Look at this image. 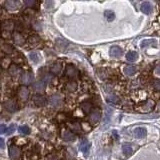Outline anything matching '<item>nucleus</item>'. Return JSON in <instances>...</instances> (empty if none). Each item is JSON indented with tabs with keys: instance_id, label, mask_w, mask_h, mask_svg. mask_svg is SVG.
Masks as SVG:
<instances>
[{
	"instance_id": "1",
	"label": "nucleus",
	"mask_w": 160,
	"mask_h": 160,
	"mask_svg": "<svg viewBox=\"0 0 160 160\" xmlns=\"http://www.w3.org/2000/svg\"><path fill=\"white\" fill-rule=\"evenodd\" d=\"M63 103V97L60 94H54L52 95L49 99V104L52 106V107H59L61 106Z\"/></svg>"
},
{
	"instance_id": "2",
	"label": "nucleus",
	"mask_w": 160,
	"mask_h": 160,
	"mask_svg": "<svg viewBox=\"0 0 160 160\" xmlns=\"http://www.w3.org/2000/svg\"><path fill=\"white\" fill-rule=\"evenodd\" d=\"M33 79H34V76H33V74L31 72H23L22 73V75H21V77H20V81H21L22 84H25V85H27V84H30L32 81H33Z\"/></svg>"
},
{
	"instance_id": "3",
	"label": "nucleus",
	"mask_w": 160,
	"mask_h": 160,
	"mask_svg": "<svg viewBox=\"0 0 160 160\" xmlns=\"http://www.w3.org/2000/svg\"><path fill=\"white\" fill-rule=\"evenodd\" d=\"M65 74L69 78H76L78 76V70L73 65H67L65 69Z\"/></svg>"
},
{
	"instance_id": "4",
	"label": "nucleus",
	"mask_w": 160,
	"mask_h": 160,
	"mask_svg": "<svg viewBox=\"0 0 160 160\" xmlns=\"http://www.w3.org/2000/svg\"><path fill=\"white\" fill-rule=\"evenodd\" d=\"M9 155L11 160H18L20 155H21V152H20V149L18 147H16V146H10Z\"/></svg>"
},
{
	"instance_id": "5",
	"label": "nucleus",
	"mask_w": 160,
	"mask_h": 160,
	"mask_svg": "<svg viewBox=\"0 0 160 160\" xmlns=\"http://www.w3.org/2000/svg\"><path fill=\"white\" fill-rule=\"evenodd\" d=\"M33 89L35 90L36 92H42L45 90V87H46V84L44 81H42V80H39V81H36L33 83L32 85Z\"/></svg>"
},
{
	"instance_id": "6",
	"label": "nucleus",
	"mask_w": 160,
	"mask_h": 160,
	"mask_svg": "<svg viewBox=\"0 0 160 160\" xmlns=\"http://www.w3.org/2000/svg\"><path fill=\"white\" fill-rule=\"evenodd\" d=\"M33 102H34L37 106H45L46 103H47L46 98L44 97V96L39 95V94L35 95L34 97H33Z\"/></svg>"
},
{
	"instance_id": "7",
	"label": "nucleus",
	"mask_w": 160,
	"mask_h": 160,
	"mask_svg": "<svg viewBox=\"0 0 160 160\" xmlns=\"http://www.w3.org/2000/svg\"><path fill=\"white\" fill-rule=\"evenodd\" d=\"M109 53H110V55H111L112 57L119 58L120 56L122 55L123 51H122V49H121V48L118 47V46H112V47L110 48Z\"/></svg>"
},
{
	"instance_id": "8",
	"label": "nucleus",
	"mask_w": 160,
	"mask_h": 160,
	"mask_svg": "<svg viewBox=\"0 0 160 160\" xmlns=\"http://www.w3.org/2000/svg\"><path fill=\"white\" fill-rule=\"evenodd\" d=\"M141 11L144 13V14H150V13L152 12V10H153V7H152V5H151V3L148 2V1H146V2H143L142 4H141Z\"/></svg>"
},
{
	"instance_id": "9",
	"label": "nucleus",
	"mask_w": 160,
	"mask_h": 160,
	"mask_svg": "<svg viewBox=\"0 0 160 160\" xmlns=\"http://www.w3.org/2000/svg\"><path fill=\"white\" fill-rule=\"evenodd\" d=\"M18 96L22 100H27L28 99V96H29V91L28 89L25 87V86H21L18 90Z\"/></svg>"
},
{
	"instance_id": "10",
	"label": "nucleus",
	"mask_w": 160,
	"mask_h": 160,
	"mask_svg": "<svg viewBox=\"0 0 160 160\" xmlns=\"http://www.w3.org/2000/svg\"><path fill=\"white\" fill-rule=\"evenodd\" d=\"M4 106L9 112H15L16 109H17V104H16L15 101H13V100H7V101L5 102Z\"/></svg>"
},
{
	"instance_id": "11",
	"label": "nucleus",
	"mask_w": 160,
	"mask_h": 160,
	"mask_svg": "<svg viewBox=\"0 0 160 160\" xmlns=\"http://www.w3.org/2000/svg\"><path fill=\"white\" fill-rule=\"evenodd\" d=\"M5 7L7 10H16L18 8V2L14 1V0H8L5 2Z\"/></svg>"
},
{
	"instance_id": "12",
	"label": "nucleus",
	"mask_w": 160,
	"mask_h": 160,
	"mask_svg": "<svg viewBox=\"0 0 160 160\" xmlns=\"http://www.w3.org/2000/svg\"><path fill=\"white\" fill-rule=\"evenodd\" d=\"M61 69H62V65H61V63L60 62H55V63H53L52 66H51V68H50V71H51L53 74H59L60 72H61Z\"/></svg>"
},
{
	"instance_id": "13",
	"label": "nucleus",
	"mask_w": 160,
	"mask_h": 160,
	"mask_svg": "<svg viewBox=\"0 0 160 160\" xmlns=\"http://www.w3.org/2000/svg\"><path fill=\"white\" fill-rule=\"evenodd\" d=\"M13 39H14V42L17 45H23L24 44V41H25L24 37H23V36L18 32L13 33Z\"/></svg>"
},
{
	"instance_id": "14",
	"label": "nucleus",
	"mask_w": 160,
	"mask_h": 160,
	"mask_svg": "<svg viewBox=\"0 0 160 160\" xmlns=\"http://www.w3.org/2000/svg\"><path fill=\"white\" fill-rule=\"evenodd\" d=\"M133 133H134V136L136 138H143V137H145V135H146V129L143 127L136 128L134 131H133Z\"/></svg>"
},
{
	"instance_id": "15",
	"label": "nucleus",
	"mask_w": 160,
	"mask_h": 160,
	"mask_svg": "<svg viewBox=\"0 0 160 160\" xmlns=\"http://www.w3.org/2000/svg\"><path fill=\"white\" fill-rule=\"evenodd\" d=\"M62 138L65 140V141H73L75 140V135L73 134L72 132L68 131V130H65L62 133Z\"/></svg>"
},
{
	"instance_id": "16",
	"label": "nucleus",
	"mask_w": 160,
	"mask_h": 160,
	"mask_svg": "<svg viewBox=\"0 0 160 160\" xmlns=\"http://www.w3.org/2000/svg\"><path fill=\"white\" fill-rule=\"evenodd\" d=\"M124 73L126 75H128V76H132V75H134L136 71H137V69H136L135 66H133V65H127L126 67L124 68Z\"/></svg>"
},
{
	"instance_id": "17",
	"label": "nucleus",
	"mask_w": 160,
	"mask_h": 160,
	"mask_svg": "<svg viewBox=\"0 0 160 160\" xmlns=\"http://www.w3.org/2000/svg\"><path fill=\"white\" fill-rule=\"evenodd\" d=\"M157 44V41L155 39H145L143 40L141 42V47L142 48H145V47H148V46H151V45H156Z\"/></svg>"
},
{
	"instance_id": "18",
	"label": "nucleus",
	"mask_w": 160,
	"mask_h": 160,
	"mask_svg": "<svg viewBox=\"0 0 160 160\" xmlns=\"http://www.w3.org/2000/svg\"><path fill=\"white\" fill-rule=\"evenodd\" d=\"M100 116H101V113L98 109H94L93 111L91 112V114H90V118L93 122H97L98 120L100 119Z\"/></svg>"
},
{
	"instance_id": "19",
	"label": "nucleus",
	"mask_w": 160,
	"mask_h": 160,
	"mask_svg": "<svg viewBox=\"0 0 160 160\" xmlns=\"http://www.w3.org/2000/svg\"><path fill=\"white\" fill-rule=\"evenodd\" d=\"M138 58V54L135 51H129L127 54H126V59L130 62H134L136 61Z\"/></svg>"
},
{
	"instance_id": "20",
	"label": "nucleus",
	"mask_w": 160,
	"mask_h": 160,
	"mask_svg": "<svg viewBox=\"0 0 160 160\" xmlns=\"http://www.w3.org/2000/svg\"><path fill=\"white\" fill-rule=\"evenodd\" d=\"M89 148H90L89 142H88L86 139L82 140V141H81V144H80V150H81L82 152H84V153H87L88 150H89Z\"/></svg>"
},
{
	"instance_id": "21",
	"label": "nucleus",
	"mask_w": 160,
	"mask_h": 160,
	"mask_svg": "<svg viewBox=\"0 0 160 160\" xmlns=\"http://www.w3.org/2000/svg\"><path fill=\"white\" fill-rule=\"evenodd\" d=\"M66 89L70 92H74L76 89H77V83L75 81H69L67 84H66Z\"/></svg>"
},
{
	"instance_id": "22",
	"label": "nucleus",
	"mask_w": 160,
	"mask_h": 160,
	"mask_svg": "<svg viewBox=\"0 0 160 160\" xmlns=\"http://www.w3.org/2000/svg\"><path fill=\"white\" fill-rule=\"evenodd\" d=\"M29 59L31 60L32 62L34 63H38L40 61V56L37 52H31L29 54Z\"/></svg>"
},
{
	"instance_id": "23",
	"label": "nucleus",
	"mask_w": 160,
	"mask_h": 160,
	"mask_svg": "<svg viewBox=\"0 0 160 160\" xmlns=\"http://www.w3.org/2000/svg\"><path fill=\"white\" fill-rule=\"evenodd\" d=\"M2 28L4 30H8V31H10V30H12V28H13V22L10 21V20H6V21L3 22Z\"/></svg>"
},
{
	"instance_id": "24",
	"label": "nucleus",
	"mask_w": 160,
	"mask_h": 160,
	"mask_svg": "<svg viewBox=\"0 0 160 160\" xmlns=\"http://www.w3.org/2000/svg\"><path fill=\"white\" fill-rule=\"evenodd\" d=\"M19 68L17 67L16 65H11L10 66V68H9V73H10V75H12V76H17L18 75V73H19Z\"/></svg>"
},
{
	"instance_id": "25",
	"label": "nucleus",
	"mask_w": 160,
	"mask_h": 160,
	"mask_svg": "<svg viewBox=\"0 0 160 160\" xmlns=\"http://www.w3.org/2000/svg\"><path fill=\"white\" fill-rule=\"evenodd\" d=\"M122 151L125 155H130L132 153V147L129 144H124L122 146Z\"/></svg>"
},
{
	"instance_id": "26",
	"label": "nucleus",
	"mask_w": 160,
	"mask_h": 160,
	"mask_svg": "<svg viewBox=\"0 0 160 160\" xmlns=\"http://www.w3.org/2000/svg\"><path fill=\"white\" fill-rule=\"evenodd\" d=\"M56 44L58 45V47L59 48H61V49H64L66 48V46H67V42L65 41V40H63L61 38H59L56 40Z\"/></svg>"
},
{
	"instance_id": "27",
	"label": "nucleus",
	"mask_w": 160,
	"mask_h": 160,
	"mask_svg": "<svg viewBox=\"0 0 160 160\" xmlns=\"http://www.w3.org/2000/svg\"><path fill=\"white\" fill-rule=\"evenodd\" d=\"M81 108L84 112L88 113L90 111V109H91V103L89 102H83L81 104Z\"/></svg>"
},
{
	"instance_id": "28",
	"label": "nucleus",
	"mask_w": 160,
	"mask_h": 160,
	"mask_svg": "<svg viewBox=\"0 0 160 160\" xmlns=\"http://www.w3.org/2000/svg\"><path fill=\"white\" fill-rule=\"evenodd\" d=\"M104 14H105V17L107 18V19L109 20V21H112V20L114 19V17H115L114 12L111 11V10H106Z\"/></svg>"
},
{
	"instance_id": "29",
	"label": "nucleus",
	"mask_w": 160,
	"mask_h": 160,
	"mask_svg": "<svg viewBox=\"0 0 160 160\" xmlns=\"http://www.w3.org/2000/svg\"><path fill=\"white\" fill-rule=\"evenodd\" d=\"M19 131L22 133V134H24V135H27L30 133V128L28 127L27 125H22V126H20L19 127Z\"/></svg>"
},
{
	"instance_id": "30",
	"label": "nucleus",
	"mask_w": 160,
	"mask_h": 160,
	"mask_svg": "<svg viewBox=\"0 0 160 160\" xmlns=\"http://www.w3.org/2000/svg\"><path fill=\"white\" fill-rule=\"evenodd\" d=\"M1 47H2V50H3V51H4L5 53H8V54L13 51L12 46H11V45H9V44H6V43H5V44H2Z\"/></svg>"
},
{
	"instance_id": "31",
	"label": "nucleus",
	"mask_w": 160,
	"mask_h": 160,
	"mask_svg": "<svg viewBox=\"0 0 160 160\" xmlns=\"http://www.w3.org/2000/svg\"><path fill=\"white\" fill-rule=\"evenodd\" d=\"M107 101L108 102H111V103H114V104H116V103L119 102V99L117 96L115 95H109L107 97Z\"/></svg>"
},
{
	"instance_id": "32",
	"label": "nucleus",
	"mask_w": 160,
	"mask_h": 160,
	"mask_svg": "<svg viewBox=\"0 0 160 160\" xmlns=\"http://www.w3.org/2000/svg\"><path fill=\"white\" fill-rule=\"evenodd\" d=\"M69 126H70V128H71L72 130H74V131H79L80 128H81V126H80V124H79L78 122L70 123Z\"/></svg>"
},
{
	"instance_id": "33",
	"label": "nucleus",
	"mask_w": 160,
	"mask_h": 160,
	"mask_svg": "<svg viewBox=\"0 0 160 160\" xmlns=\"http://www.w3.org/2000/svg\"><path fill=\"white\" fill-rule=\"evenodd\" d=\"M40 41V38L38 36H31V37L29 38V42L31 43V44H36V43H38Z\"/></svg>"
},
{
	"instance_id": "34",
	"label": "nucleus",
	"mask_w": 160,
	"mask_h": 160,
	"mask_svg": "<svg viewBox=\"0 0 160 160\" xmlns=\"http://www.w3.org/2000/svg\"><path fill=\"white\" fill-rule=\"evenodd\" d=\"M34 4H35L34 0H26V1H24V5L27 6V7H32Z\"/></svg>"
},
{
	"instance_id": "35",
	"label": "nucleus",
	"mask_w": 160,
	"mask_h": 160,
	"mask_svg": "<svg viewBox=\"0 0 160 160\" xmlns=\"http://www.w3.org/2000/svg\"><path fill=\"white\" fill-rule=\"evenodd\" d=\"M14 130H15V125H14V124H11V125L9 126V128H8L7 134H8V135L12 134V133L14 132Z\"/></svg>"
},
{
	"instance_id": "36",
	"label": "nucleus",
	"mask_w": 160,
	"mask_h": 160,
	"mask_svg": "<svg viewBox=\"0 0 160 160\" xmlns=\"http://www.w3.org/2000/svg\"><path fill=\"white\" fill-rule=\"evenodd\" d=\"M153 87H154V89H156V90H160V80H156V81H154V83H153Z\"/></svg>"
},
{
	"instance_id": "37",
	"label": "nucleus",
	"mask_w": 160,
	"mask_h": 160,
	"mask_svg": "<svg viewBox=\"0 0 160 160\" xmlns=\"http://www.w3.org/2000/svg\"><path fill=\"white\" fill-rule=\"evenodd\" d=\"M5 131H6V126L1 124V125H0V134H3Z\"/></svg>"
},
{
	"instance_id": "38",
	"label": "nucleus",
	"mask_w": 160,
	"mask_h": 160,
	"mask_svg": "<svg viewBox=\"0 0 160 160\" xmlns=\"http://www.w3.org/2000/svg\"><path fill=\"white\" fill-rule=\"evenodd\" d=\"M5 148V143H4V140L2 138H0V149H4Z\"/></svg>"
},
{
	"instance_id": "39",
	"label": "nucleus",
	"mask_w": 160,
	"mask_h": 160,
	"mask_svg": "<svg viewBox=\"0 0 160 160\" xmlns=\"http://www.w3.org/2000/svg\"><path fill=\"white\" fill-rule=\"evenodd\" d=\"M45 160H58V159H57V157H56V156H54V155H49L48 157H46Z\"/></svg>"
},
{
	"instance_id": "40",
	"label": "nucleus",
	"mask_w": 160,
	"mask_h": 160,
	"mask_svg": "<svg viewBox=\"0 0 160 160\" xmlns=\"http://www.w3.org/2000/svg\"><path fill=\"white\" fill-rule=\"evenodd\" d=\"M154 72H155V74H156V75H159V76H160V65H158L157 67L155 68Z\"/></svg>"
},
{
	"instance_id": "41",
	"label": "nucleus",
	"mask_w": 160,
	"mask_h": 160,
	"mask_svg": "<svg viewBox=\"0 0 160 160\" xmlns=\"http://www.w3.org/2000/svg\"><path fill=\"white\" fill-rule=\"evenodd\" d=\"M159 108H160V105H159Z\"/></svg>"
}]
</instances>
